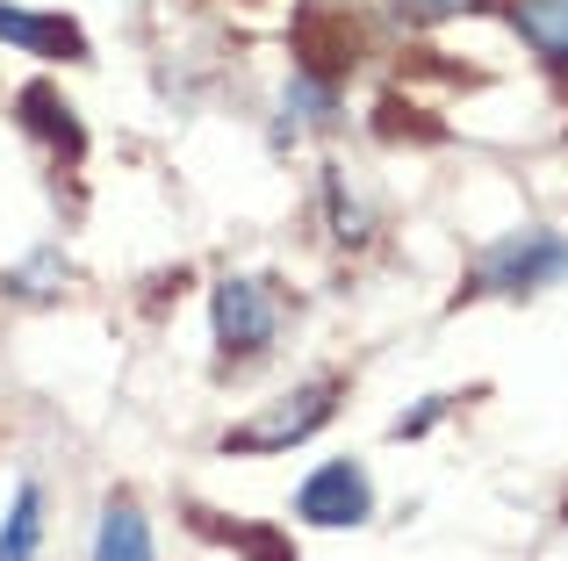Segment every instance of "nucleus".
I'll return each instance as SVG.
<instances>
[{
    "label": "nucleus",
    "instance_id": "8",
    "mask_svg": "<svg viewBox=\"0 0 568 561\" xmlns=\"http://www.w3.org/2000/svg\"><path fill=\"white\" fill-rule=\"evenodd\" d=\"M37 540H43V490H37V482H22V490H14L8 526H0V561H29V554H37Z\"/></svg>",
    "mask_w": 568,
    "mask_h": 561
},
{
    "label": "nucleus",
    "instance_id": "7",
    "mask_svg": "<svg viewBox=\"0 0 568 561\" xmlns=\"http://www.w3.org/2000/svg\"><path fill=\"white\" fill-rule=\"evenodd\" d=\"M94 561H152V526H144V511H138V504H123V497H115V504L101 511Z\"/></svg>",
    "mask_w": 568,
    "mask_h": 561
},
{
    "label": "nucleus",
    "instance_id": "2",
    "mask_svg": "<svg viewBox=\"0 0 568 561\" xmlns=\"http://www.w3.org/2000/svg\"><path fill=\"white\" fill-rule=\"evenodd\" d=\"M332 410H338V381H310V389L281 396L260 425H237L223 447H231V453H281V447H295V439H310Z\"/></svg>",
    "mask_w": 568,
    "mask_h": 561
},
{
    "label": "nucleus",
    "instance_id": "6",
    "mask_svg": "<svg viewBox=\"0 0 568 561\" xmlns=\"http://www.w3.org/2000/svg\"><path fill=\"white\" fill-rule=\"evenodd\" d=\"M511 29L555 72H568V0H511Z\"/></svg>",
    "mask_w": 568,
    "mask_h": 561
},
{
    "label": "nucleus",
    "instance_id": "5",
    "mask_svg": "<svg viewBox=\"0 0 568 561\" xmlns=\"http://www.w3.org/2000/svg\"><path fill=\"white\" fill-rule=\"evenodd\" d=\"M0 43H22V51L37 58H80V29L65 22V14H43V8H14V0H0Z\"/></svg>",
    "mask_w": 568,
    "mask_h": 561
},
{
    "label": "nucleus",
    "instance_id": "1",
    "mask_svg": "<svg viewBox=\"0 0 568 561\" xmlns=\"http://www.w3.org/2000/svg\"><path fill=\"white\" fill-rule=\"evenodd\" d=\"M209 317H216V346L223 353H266L281 332V295L266 288V280H223L216 303H209Z\"/></svg>",
    "mask_w": 568,
    "mask_h": 561
},
{
    "label": "nucleus",
    "instance_id": "3",
    "mask_svg": "<svg viewBox=\"0 0 568 561\" xmlns=\"http://www.w3.org/2000/svg\"><path fill=\"white\" fill-rule=\"evenodd\" d=\"M367 511H375V490H367V468L361 461H324L317 476L295 490V519H303V526L353 533V526H367Z\"/></svg>",
    "mask_w": 568,
    "mask_h": 561
},
{
    "label": "nucleus",
    "instance_id": "11",
    "mask_svg": "<svg viewBox=\"0 0 568 561\" xmlns=\"http://www.w3.org/2000/svg\"><path fill=\"white\" fill-rule=\"evenodd\" d=\"M439 396H432V404H417V410H403V418H396V439H417V432H432V425H439Z\"/></svg>",
    "mask_w": 568,
    "mask_h": 561
},
{
    "label": "nucleus",
    "instance_id": "4",
    "mask_svg": "<svg viewBox=\"0 0 568 561\" xmlns=\"http://www.w3.org/2000/svg\"><path fill=\"white\" fill-rule=\"evenodd\" d=\"M568 274V245L532 231V238H511V245H489V259L475 267V288L483 295H532L547 280Z\"/></svg>",
    "mask_w": 568,
    "mask_h": 561
},
{
    "label": "nucleus",
    "instance_id": "10",
    "mask_svg": "<svg viewBox=\"0 0 568 561\" xmlns=\"http://www.w3.org/2000/svg\"><path fill=\"white\" fill-rule=\"evenodd\" d=\"M483 0H396V14H410V22H454V14H475Z\"/></svg>",
    "mask_w": 568,
    "mask_h": 561
},
{
    "label": "nucleus",
    "instance_id": "9",
    "mask_svg": "<svg viewBox=\"0 0 568 561\" xmlns=\"http://www.w3.org/2000/svg\"><path fill=\"white\" fill-rule=\"evenodd\" d=\"M22 115L37 123L43 144H65V152H80V123H72V109H58L51 86H29V94H22Z\"/></svg>",
    "mask_w": 568,
    "mask_h": 561
}]
</instances>
